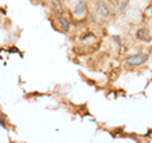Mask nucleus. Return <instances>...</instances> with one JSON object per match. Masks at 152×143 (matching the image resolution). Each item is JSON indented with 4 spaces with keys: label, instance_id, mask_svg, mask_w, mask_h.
<instances>
[{
    "label": "nucleus",
    "instance_id": "f03ea898",
    "mask_svg": "<svg viewBox=\"0 0 152 143\" xmlns=\"http://www.w3.org/2000/svg\"><path fill=\"white\" fill-rule=\"evenodd\" d=\"M85 12H86V3H85L84 0H79V3L76 4V7L74 9L75 15L81 17V15H84V14H85Z\"/></svg>",
    "mask_w": 152,
    "mask_h": 143
},
{
    "label": "nucleus",
    "instance_id": "0eeeda50",
    "mask_svg": "<svg viewBox=\"0 0 152 143\" xmlns=\"http://www.w3.org/2000/svg\"><path fill=\"white\" fill-rule=\"evenodd\" d=\"M0 125H1V127H4V128H5L7 127V123H5V119H4L1 115H0Z\"/></svg>",
    "mask_w": 152,
    "mask_h": 143
},
{
    "label": "nucleus",
    "instance_id": "20e7f679",
    "mask_svg": "<svg viewBox=\"0 0 152 143\" xmlns=\"http://www.w3.org/2000/svg\"><path fill=\"white\" fill-rule=\"evenodd\" d=\"M96 10L100 13L103 17H108L109 15V9H108L107 4L104 1H98L96 3Z\"/></svg>",
    "mask_w": 152,
    "mask_h": 143
},
{
    "label": "nucleus",
    "instance_id": "423d86ee",
    "mask_svg": "<svg viewBox=\"0 0 152 143\" xmlns=\"http://www.w3.org/2000/svg\"><path fill=\"white\" fill-rule=\"evenodd\" d=\"M52 7L55 8V10L58 14H62V5H61L60 0H52Z\"/></svg>",
    "mask_w": 152,
    "mask_h": 143
},
{
    "label": "nucleus",
    "instance_id": "f257e3e1",
    "mask_svg": "<svg viewBox=\"0 0 152 143\" xmlns=\"http://www.w3.org/2000/svg\"><path fill=\"white\" fill-rule=\"evenodd\" d=\"M147 60H148V55H132V56H128L126 58V62L127 65L129 66H141L147 62Z\"/></svg>",
    "mask_w": 152,
    "mask_h": 143
},
{
    "label": "nucleus",
    "instance_id": "7ed1b4c3",
    "mask_svg": "<svg viewBox=\"0 0 152 143\" xmlns=\"http://www.w3.org/2000/svg\"><path fill=\"white\" fill-rule=\"evenodd\" d=\"M136 38L143 42H151V36L147 29H138L136 33Z\"/></svg>",
    "mask_w": 152,
    "mask_h": 143
},
{
    "label": "nucleus",
    "instance_id": "1a4fd4ad",
    "mask_svg": "<svg viewBox=\"0 0 152 143\" xmlns=\"http://www.w3.org/2000/svg\"><path fill=\"white\" fill-rule=\"evenodd\" d=\"M126 7H128V1H124V3H123V5L121 7V10H123V9H124Z\"/></svg>",
    "mask_w": 152,
    "mask_h": 143
},
{
    "label": "nucleus",
    "instance_id": "6e6552de",
    "mask_svg": "<svg viewBox=\"0 0 152 143\" xmlns=\"http://www.w3.org/2000/svg\"><path fill=\"white\" fill-rule=\"evenodd\" d=\"M113 38H114V41H115V42H117V43H118V45H119V46H121V38H119V37H118V36H114Z\"/></svg>",
    "mask_w": 152,
    "mask_h": 143
},
{
    "label": "nucleus",
    "instance_id": "39448f33",
    "mask_svg": "<svg viewBox=\"0 0 152 143\" xmlns=\"http://www.w3.org/2000/svg\"><path fill=\"white\" fill-rule=\"evenodd\" d=\"M58 22H60V24L61 27H62V29L65 32H69L70 31V20L67 18H65V17H60L58 18Z\"/></svg>",
    "mask_w": 152,
    "mask_h": 143
}]
</instances>
